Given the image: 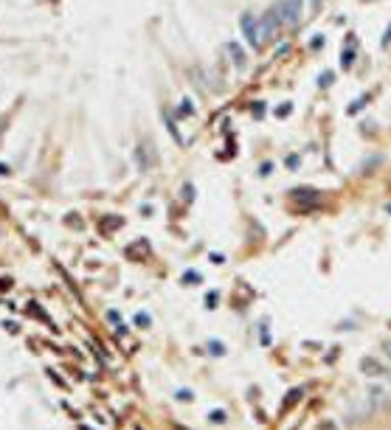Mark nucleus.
I'll return each mask as SVG.
<instances>
[{"label": "nucleus", "mask_w": 391, "mask_h": 430, "mask_svg": "<svg viewBox=\"0 0 391 430\" xmlns=\"http://www.w3.org/2000/svg\"><path fill=\"white\" fill-rule=\"evenodd\" d=\"M276 12L281 17V26L296 28L301 20V12H304V0H279L276 3Z\"/></svg>", "instance_id": "f257e3e1"}, {"label": "nucleus", "mask_w": 391, "mask_h": 430, "mask_svg": "<svg viewBox=\"0 0 391 430\" xmlns=\"http://www.w3.org/2000/svg\"><path fill=\"white\" fill-rule=\"evenodd\" d=\"M279 26H281V17H279V12H276V6H273V9H267L265 17L259 20L262 42H265V39H273V37H276V31H279Z\"/></svg>", "instance_id": "f03ea898"}, {"label": "nucleus", "mask_w": 391, "mask_h": 430, "mask_svg": "<svg viewBox=\"0 0 391 430\" xmlns=\"http://www.w3.org/2000/svg\"><path fill=\"white\" fill-rule=\"evenodd\" d=\"M242 34L248 39L251 48H259L262 45V31H259V20L254 14H242Z\"/></svg>", "instance_id": "7ed1b4c3"}, {"label": "nucleus", "mask_w": 391, "mask_h": 430, "mask_svg": "<svg viewBox=\"0 0 391 430\" xmlns=\"http://www.w3.org/2000/svg\"><path fill=\"white\" fill-rule=\"evenodd\" d=\"M360 371H363V374H372V377H391L388 368H385L383 363H377L374 357H366L363 363H360Z\"/></svg>", "instance_id": "20e7f679"}, {"label": "nucleus", "mask_w": 391, "mask_h": 430, "mask_svg": "<svg viewBox=\"0 0 391 430\" xmlns=\"http://www.w3.org/2000/svg\"><path fill=\"white\" fill-rule=\"evenodd\" d=\"M225 48H228V57L234 59V65L239 68V71H242V68H245V65H248V57H245V51H242V48L236 45V42H228V45H225Z\"/></svg>", "instance_id": "39448f33"}, {"label": "nucleus", "mask_w": 391, "mask_h": 430, "mask_svg": "<svg viewBox=\"0 0 391 430\" xmlns=\"http://www.w3.org/2000/svg\"><path fill=\"white\" fill-rule=\"evenodd\" d=\"M180 113H183L180 118H189L191 113H194V107H191V101H189V98H183V101H180Z\"/></svg>", "instance_id": "423d86ee"}, {"label": "nucleus", "mask_w": 391, "mask_h": 430, "mask_svg": "<svg viewBox=\"0 0 391 430\" xmlns=\"http://www.w3.org/2000/svg\"><path fill=\"white\" fill-rule=\"evenodd\" d=\"M301 397V391H293V394H287V399H284V408H290V405L296 402V399Z\"/></svg>", "instance_id": "0eeeda50"}, {"label": "nucleus", "mask_w": 391, "mask_h": 430, "mask_svg": "<svg viewBox=\"0 0 391 430\" xmlns=\"http://www.w3.org/2000/svg\"><path fill=\"white\" fill-rule=\"evenodd\" d=\"M352 57H355V51H344V57H340V62H344V65H349V62H352Z\"/></svg>", "instance_id": "6e6552de"}, {"label": "nucleus", "mask_w": 391, "mask_h": 430, "mask_svg": "<svg viewBox=\"0 0 391 430\" xmlns=\"http://www.w3.org/2000/svg\"><path fill=\"white\" fill-rule=\"evenodd\" d=\"M383 352L388 354V360H391V340H383Z\"/></svg>", "instance_id": "1a4fd4ad"}, {"label": "nucleus", "mask_w": 391, "mask_h": 430, "mask_svg": "<svg viewBox=\"0 0 391 430\" xmlns=\"http://www.w3.org/2000/svg\"><path fill=\"white\" fill-rule=\"evenodd\" d=\"M321 6H324V0H313V12H318Z\"/></svg>", "instance_id": "9d476101"}, {"label": "nucleus", "mask_w": 391, "mask_h": 430, "mask_svg": "<svg viewBox=\"0 0 391 430\" xmlns=\"http://www.w3.org/2000/svg\"><path fill=\"white\" fill-rule=\"evenodd\" d=\"M0 132H3V121H0Z\"/></svg>", "instance_id": "9b49d317"}]
</instances>
